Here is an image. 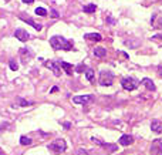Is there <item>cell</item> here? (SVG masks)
I'll return each instance as SVG.
<instances>
[{
	"label": "cell",
	"instance_id": "obj_1",
	"mask_svg": "<svg viewBox=\"0 0 162 155\" xmlns=\"http://www.w3.org/2000/svg\"><path fill=\"white\" fill-rule=\"evenodd\" d=\"M50 44L54 50H73V41L63 36H53L50 39Z\"/></svg>",
	"mask_w": 162,
	"mask_h": 155
},
{
	"label": "cell",
	"instance_id": "obj_2",
	"mask_svg": "<svg viewBox=\"0 0 162 155\" xmlns=\"http://www.w3.org/2000/svg\"><path fill=\"white\" fill-rule=\"evenodd\" d=\"M139 83H141L139 80H137V78H134V77H124L121 80V86L124 87L127 91H134L139 86Z\"/></svg>",
	"mask_w": 162,
	"mask_h": 155
},
{
	"label": "cell",
	"instance_id": "obj_3",
	"mask_svg": "<svg viewBox=\"0 0 162 155\" xmlns=\"http://www.w3.org/2000/svg\"><path fill=\"white\" fill-rule=\"evenodd\" d=\"M98 83L103 87H110L114 83V74L111 71H101L100 77H98Z\"/></svg>",
	"mask_w": 162,
	"mask_h": 155
},
{
	"label": "cell",
	"instance_id": "obj_4",
	"mask_svg": "<svg viewBox=\"0 0 162 155\" xmlns=\"http://www.w3.org/2000/svg\"><path fill=\"white\" fill-rule=\"evenodd\" d=\"M49 149L50 151H53L54 154H61V152H64L67 149V145H66V141L64 139H56V141H53L51 144H49Z\"/></svg>",
	"mask_w": 162,
	"mask_h": 155
},
{
	"label": "cell",
	"instance_id": "obj_5",
	"mask_svg": "<svg viewBox=\"0 0 162 155\" xmlns=\"http://www.w3.org/2000/svg\"><path fill=\"white\" fill-rule=\"evenodd\" d=\"M46 65L53 71L56 77L61 76V64H60V61H47Z\"/></svg>",
	"mask_w": 162,
	"mask_h": 155
},
{
	"label": "cell",
	"instance_id": "obj_6",
	"mask_svg": "<svg viewBox=\"0 0 162 155\" xmlns=\"http://www.w3.org/2000/svg\"><path fill=\"white\" fill-rule=\"evenodd\" d=\"M92 100H94V95H75V97H73V101L75 102V104H88V102H91Z\"/></svg>",
	"mask_w": 162,
	"mask_h": 155
},
{
	"label": "cell",
	"instance_id": "obj_7",
	"mask_svg": "<svg viewBox=\"0 0 162 155\" xmlns=\"http://www.w3.org/2000/svg\"><path fill=\"white\" fill-rule=\"evenodd\" d=\"M14 36H16V39L19 41H27L30 39V34L27 33V30H23V29H16L14 30Z\"/></svg>",
	"mask_w": 162,
	"mask_h": 155
},
{
	"label": "cell",
	"instance_id": "obj_8",
	"mask_svg": "<svg viewBox=\"0 0 162 155\" xmlns=\"http://www.w3.org/2000/svg\"><path fill=\"white\" fill-rule=\"evenodd\" d=\"M151 155H162V142L159 139H155L151 147Z\"/></svg>",
	"mask_w": 162,
	"mask_h": 155
},
{
	"label": "cell",
	"instance_id": "obj_9",
	"mask_svg": "<svg viewBox=\"0 0 162 155\" xmlns=\"http://www.w3.org/2000/svg\"><path fill=\"white\" fill-rule=\"evenodd\" d=\"M20 20H23L24 23H27V24H30L31 27H34L36 30H41V29H43V26H41V24L36 23V21H34L31 17H29V16H23V14H21V16H20Z\"/></svg>",
	"mask_w": 162,
	"mask_h": 155
},
{
	"label": "cell",
	"instance_id": "obj_10",
	"mask_svg": "<svg viewBox=\"0 0 162 155\" xmlns=\"http://www.w3.org/2000/svg\"><path fill=\"white\" fill-rule=\"evenodd\" d=\"M132 142H134V138L131 137V135H127V134L121 135L120 141H118V144H120V145H122V147H128V145H131Z\"/></svg>",
	"mask_w": 162,
	"mask_h": 155
},
{
	"label": "cell",
	"instance_id": "obj_11",
	"mask_svg": "<svg viewBox=\"0 0 162 155\" xmlns=\"http://www.w3.org/2000/svg\"><path fill=\"white\" fill-rule=\"evenodd\" d=\"M26 56H27V58H33L34 57V54L33 51L29 49V47H24V49H20V57H21V61L26 63Z\"/></svg>",
	"mask_w": 162,
	"mask_h": 155
},
{
	"label": "cell",
	"instance_id": "obj_12",
	"mask_svg": "<svg viewBox=\"0 0 162 155\" xmlns=\"http://www.w3.org/2000/svg\"><path fill=\"white\" fill-rule=\"evenodd\" d=\"M151 130H152V132L161 134L162 132V123L158 121V120H152V123H151Z\"/></svg>",
	"mask_w": 162,
	"mask_h": 155
},
{
	"label": "cell",
	"instance_id": "obj_13",
	"mask_svg": "<svg viewBox=\"0 0 162 155\" xmlns=\"http://www.w3.org/2000/svg\"><path fill=\"white\" fill-rule=\"evenodd\" d=\"M142 86L145 87L146 90H149V91H155V84L154 81L151 80V78H142Z\"/></svg>",
	"mask_w": 162,
	"mask_h": 155
},
{
	"label": "cell",
	"instance_id": "obj_14",
	"mask_svg": "<svg viewBox=\"0 0 162 155\" xmlns=\"http://www.w3.org/2000/svg\"><path fill=\"white\" fill-rule=\"evenodd\" d=\"M60 64H61V68L66 71L67 76H73V71H74L73 64H68V63H66V61H60Z\"/></svg>",
	"mask_w": 162,
	"mask_h": 155
},
{
	"label": "cell",
	"instance_id": "obj_15",
	"mask_svg": "<svg viewBox=\"0 0 162 155\" xmlns=\"http://www.w3.org/2000/svg\"><path fill=\"white\" fill-rule=\"evenodd\" d=\"M84 39L85 40H92V41H101V34L98 33H87V34H84Z\"/></svg>",
	"mask_w": 162,
	"mask_h": 155
},
{
	"label": "cell",
	"instance_id": "obj_16",
	"mask_svg": "<svg viewBox=\"0 0 162 155\" xmlns=\"http://www.w3.org/2000/svg\"><path fill=\"white\" fill-rule=\"evenodd\" d=\"M94 56L98 58L105 57V56H107V50H105L104 47H95V49H94Z\"/></svg>",
	"mask_w": 162,
	"mask_h": 155
},
{
	"label": "cell",
	"instance_id": "obj_17",
	"mask_svg": "<svg viewBox=\"0 0 162 155\" xmlns=\"http://www.w3.org/2000/svg\"><path fill=\"white\" fill-rule=\"evenodd\" d=\"M97 10V6L95 4H92V3H90V4H85L83 7V12L84 13H88V14H91V13H94Z\"/></svg>",
	"mask_w": 162,
	"mask_h": 155
},
{
	"label": "cell",
	"instance_id": "obj_18",
	"mask_svg": "<svg viewBox=\"0 0 162 155\" xmlns=\"http://www.w3.org/2000/svg\"><path fill=\"white\" fill-rule=\"evenodd\" d=\"M85 77H87V80H88V81H91V83L94 81V70L88 67V68H87V71H85Z\"/></svg>",
	"mask_w": 162,
	"mask_h": 155
},
{
	"label": "cell",
	"instance_id": "obj_19",
	"mask_svg": "<svg viewBox=\"0 0 162 155\" xmlns=\"http://www.w3.org/2000/svg\"><path fill=\"white\" fill-rule=\"evenodd\" d=\"M17 102H19V105H21V107L33 105V102H31V101H27V100H24V98H21V97L17 98Z\"/></svg>",
	"mask_w": 162,
	"mask_h": 155
},
{
	"label": "cell",
	"instance_id": "obj_20",
	"mask_svg": "<svg viewBox=\"0 0 162 155\" xmlns=\"http://www.w3.org/2000/svg\"><path fill=\"white\" fill-rule=\"evenodd\" d=\"M31 142H33V141H31V138H30V137L23 135V137L20 138V144H21V145H30Z\"/></svg>",
	"mask_w": 162,
	"mask_h": 155
},
{
	"label": "cell",
	"instance_id": "obj_21",
	"mask_svg": "<svg viewBox=\"0 0 162 155\" xmlns=\"http://www.w3.org/2000/svg\"><path fill=\"white\" fill-rule=\"evenodd\" d=\"M103 147H104L107 151H110V152L117 151V148H118L117 145H114V144H105V142H104V145H103Z\"/></svg>",
	"mask_w": 162,
	"mask_h": 155
},
{
	"label": "cell",
	"instance_id": "obj_22",
	"mask_svg": "<svg viewBox=\"0 0 162 155\" xmlns=\"http://www.w3.org/2000/svg\"><path fill=\"white\" fill-rule=\"evenodd\" d=\"M36 14H37V16H47V10L44 7H37L36 9Z\"/></svg>",
	"mask_w": 162,
	"mask_h": 155
},
{
	"label": "cell",
	"instance_id": "obj_23",
	"mask_svg": "<svg viewBox=\"0 0 162 155\" xmlns=\"http://www.w3.org/2000/svg\"><path fill=\"white\" fill-rule=\"evenodd\" d=\"M87 68L88 67L85 64H80L75 67V71H77V73H84V71H87Z\"/></svg>",
	"mask_w": 162,
	"mask_h": 155
},
{
	"label": "cell",
	"instance_id": "obj_24",
	"mask_svg": "<svg viewBox=\"0 0 162 155\" xmlns=\"http://www.w3.org/2000/svg\"><path fill=\"white\" fill-rule=\"evenodd\" d=\"M9 64H10V70H13V71H16V70L19 68V65L13 61V60H10V63H9Z\"/></svg>",
	"mask_w": 162,
	"mask_h": 155
},
{
	"label": "cell",
	"instance_id": "obj_25",
	"mask_svg": "<svg viewBox=\"0 0 162 155\" xmlns=\"http://www.w3.org/2000/svg\"><path fill=\"white\" fill-rule=\"evenodd\" d=\"M75 155H88V152L85 151V149H83V148H80V149H77Z\"/></svg>",
	"mask_w": 162,
	"mask_h": 155
},
{
	"label": "cell",
	"instance_id": "obj_26",
	"mask_svg": "<svg viewBox=\"0 0 162 155\" xmlns=\"http://www.w3.org/2000/svg\"><path fill=\"white\" fill-rule=\"evenodd\" d=\"M51 16L54 17V19H58V13L54 10V9H51Z\"/></svg>",
	"mask_w": 162,
	"mask_h": 155
},
{
	"label": "cell",
	"instance_id": "obj_27",
	"mask_svg": "<svg viewBox=\"0 0 162 155\" xmlns=\"http://www.w3.org/2000/svg\"><path fill=\"white\" fill-rule=\"evenodd\" d=\"M57 91H58V87H53L50 93H57Z\"/></svg>",
	"mask_w": 162,
	"mask_h": 155
},
{
	"label": "cell",
	"instance_id": "obj_28",
	"mask_svg": "<svg viewBox=\"0 0 162 155\" xmlns=\"http://www.w3.org/2000/svg\"><path fill=\"white\" fill-rule=\"evenodd\" d=\"M158 74L162 77V65H159V67H158Z\"/></svg>",
	"mask_w": 162,
	"mask_h": 155
},
{
	"label": "cell",
	"instance_id": "obj_29",
	"mask_svg": "<svg viewBox=\"0 0 162 155\" xmlns=\"http://www.w3.org/2000/svg\"><path fill=\"white\" fill-rule=\"evenodd\" d=\"M21 2H24V3H29V4H31L34 2V0H21Z\"/></svg>",
	"mask_w": 162,
	"mask_h": 155
},
{
	"label": "cell",
	"instance_id": "obj_30",
	"mask_svg": "<svg viewBox=\"0 0 162 155\" xmlns=\"http://www.w3.org/2000/svg\"><path fill=\"white\" fill-rule=\"evenodd\" d=\"M64 127H66V128H70L71 124H70V123H64Z\"/></svg>",
	"mask_w": 162,
	"mask_h": 155
},
{
	"label": "cell",
	"instance_id": "obj_31",
	"mask_svg": "<svg viewBox=\"0 0 162 155\" xmlns=\"http://www.w3.org/2000/svg\"><path fill=\"white\" fill-rule=\"evenodd\" d=\"M152 39H154V40H155V39H161V40H162V36H154Z\"/></svg>",
	"mask_w": 162,
	"mask_h": 155
},
{
	"label": "cell",
	"instance_id": "obj_32",
	"mask_svg": "<svg viewBox=\"0 0 162 155\" xmlns=\"http://www.w3.org/2000/svg\"><path fill=\"white\" fill-rule=\"evenodd\" d=\"M0 155H4V151L2 149V148H0Z\"/></svg>",
	"mask_w": 162,
	"mask_h": 155
},
{
	"label": "cell",
	"instance_id": "obj_33",
	"mask_svg": "<svg viewBox=\"0 0 162 155\" xmlns=\"http://www.w3.org/2000/svg\"><path fill=\"white\" fill-rule=\"evenodd\" d=\"M2 130H3V127H0V131H2Z\"/></svg>",
	"mask_w": 162,
	"mask_h": 155
}]
</instances>
